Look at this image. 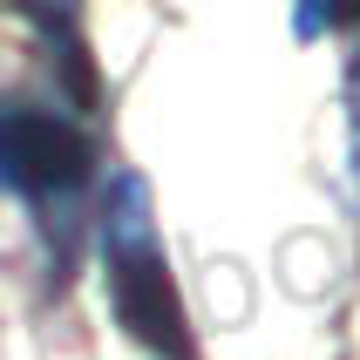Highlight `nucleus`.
I'll return each mask as SVG.
<instances>
[{"label": "nucleus", "mask_w": 360, "mask_h": 360, "mask_svg": "<svg viewBox=\"0 0 360 360\" xmlns=\"http://www.w3.org/2000/svg\"><path fill=\"white\" fill-rule=\"evenodd\" d=\"M102 265H109L116 320L129 326L150 354L198 360V347H191V320H184V300H177V279H170L163 245H157V218H150V191H143V177H116V191H109Z\"/></svg>", "instance_id": "1"}, {"label": "nucleus", "mask_w": 360, "mask_h": 360, "mask_svg": "<svg viewBox=\"0 0 360 360\" xmlns=\"http://www.w3.org/2000/svg\"><path fill=\"white\" fill-rule=\"evenodd\" d=\"M96 170V143L48 109H0V184L14 198H75Z\"/></svg>", "instance_id": "2"}, {"label": "nucleus", "mask_w": 360, "mask_h": 360, "mask_svg": "<svg viewBox=\"0 0 360 360\" xmlns=\"http://www.w3.org/2000/svg\"><path fill=\"white\" fill-rule=\"evenodd\" d=\"M340 20H360V0H300V34H326Z\"/></svg>", "instance_id": "3"}, {"label": "nucleus", "mask_w": 360, "mask_h": 360, "mask_svg": "<svg viewBox=\"0 0 360 360\" xmlns=\"http://www.w3.org/2000/svg\"><path fill=\"white\" fill-rule=\"evenodd\" d=\"M20 7H27V14H34V20H41V27H61V20L75 14L82 0H20Z\"/></svg>", "instance_id": "4"}]
</instances>
